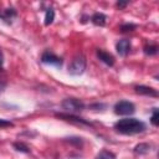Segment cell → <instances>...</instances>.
<instances>
[{"mask_svg":"<svg viewBox=\"0 0 159 159\" xmlns=\"http://www.w3.org/2000/svg\"><path fill=\"white\" fill-rule=\"evenodd\" d=\"M114 129L116 132L124 135H134L144 132L147 129V125L144 122L137 118H123L114 123Z\"/></svg>","mask_w":159,"mask_h":159,"instance_id":"cell-1","label":"cell"},{"mask_svg":"<svg viewBox=\"0 0 159 159\" xmlns=\"http://www.w3.org/2000/svg\"><path fill=\"white\" fill-rule=\"evenodd\" d=\"M86 67H87V61H86L84 55L83 53H77L72 58L71 63L68 65V73L72 75V76H80L84 72Z\"/></svg>","mask_w":159,"mask_h":159,"instance_id":"cell-2","label":"cell"},{"mask_svg":"<svg viewBox=\"0 0 159 159\" xmlns=\"http://www.w3.org/2000/svg\"><path fill=\"white\" fill-rule=\"evenodd\" d=\"M61 107L70 114H77L80 112H82L84 109V103L78 99V98H73V97H68L65 98L61 103Z\"/></svg>","mask_w":159,"mask_h":159,"instance_id":"cell-3","label":"cell"},{"mask_svg":"<svg viewBox=\"0 0 159 159\" xmlns=\"http://www.w3.org/2000/svg\"><path fill=\"white\" fill-rule=\"evenodd\" d=\"M135 112V106L125 99H122L114 104V113L117 116H130Z\"/></svg>","mask_w":159,"mask_h":159,"instance_id":"cell-4","label":"cell"},{"mask_svg":"<svg viewBox=\"0 0 159 159\" xmlns=\"http://www.w3.org/2000/svg\"><path fill=\"white\" fill-rule=\"evenodd\" d=\"M41 62L45 65H50V66H55L57 68H61L63 65V60L61 57H58L57 55H55L53 52L46 50L42 52L41 55Z\"/></svg>","mask_w":159,"mask_h":159,"instance_id":"cell-5","label":"cell"},{"mask_svg":"<svg viewBox=\"0 0 159 159\" xmlns=\"http://www.w3.org/2000/svg\"><path fill=\"white\" fill-rule=\"evenodd\" d=\"M56 117H58L60 119H63L66 122H71V123H75V124H80V125H87V127H92L93 124L81 117H77L75 114H70V113H57Z\"/></svg>","mask_w":159,"mask_h":159,"instance_id":"cell-6","label":"cell"},{"mask_svg":"<svg viewBox=\"0 0 159 159\" xmlns=\"http://www.w3.org/2000/svg\"><path fill=\"white\" fill-rule=\"evenodd\" d=\"M16 16H17V11L14 7H7V9H1L0 10V20H2L7 25H11L12 20Z\"/></svg>","mask_w":159,"mask_h":159,"instance_id":"cell-7","label":"cell"},{"mask_svg":"<svg viewBox=\"0 0 159 159\" xmlns=\"http://www.w3.org/2000/svg\"><path fill=\"white\" fill-rule=\"evenodd\" d=\"M130 48H132V43L128 39H122L116 43V50L119 56H123V57L127 56L130 52Z\"/></svg>","mask_w":159,"mask_h":159,"instance_id":"cell-8","label":"cell"},{"mask_svg":"<svg viewBox=\"0 0 159 159\" xmlns=\"http://www.w3.org/2000/svg\"><path fill=\"white\" fill-rule=\"evenodd\" d=\"M96 55H97L98 60H99L101 62H103L104 65H107V66H109V67L114 66L116 60H114V57H113L112 53H109V52H107V51H104V50H102V48H98V50L96 51Z\"/></svg>","mask_w":159,"mask_h":159,"instance_id":"cell-9","label":"cell"},{"mask_svg":"<svg viewBox=\"0 0 159 159\" xmlns=\"http://www.w3.org/2000/svg\"><path fill=\"white\" fill-rule=\"evenodd\" d=\"M135 93L138 94H143V96H149V97H158V91L154 89L153 87H148V86H135L134 87Z\"/></svg>","mask_w":159,"mask_h":159,"instance_id":"cell-10","label":"cell"},{"mask_svg":"<svg viewBox=\"0 0 159 159\" xmlns=\"http://www.w3.org/2000/svg\"><path fill=\"white\" fill-rule=\"evenodd\" d=\"M91 21L96 26H104L107 22V16L103 12H94L91 16Z\"/></svg>","mask_w":159,"mask_h":159,"instance_id":"cell-11","label":"cell"},{"mask_svg":"<svg viewBox=\"0 0 159 159\" xmlns=\"http://www.w3.org/2000/svg\"><path fill=\"white\" fill-rule=\"evenodd\" d=\"M150 144H148V143H139V144H137L135 147H134V149H133V152H134V154H137V155H145V154H148L149 152H150Z\"/></svg>","mask_w":159,"mask_h":159,"instance_id":"cell-12","label":"cell"},{"mask_svg":"<svg viewBox=\"0 0 159 159\" xmlns=\"http://www.w3.org/2000/svg\"><path fill=\"white\" fill-rule=\"evenodd\" d=\"M55 20V10L52 7H47L46 9V12H45V25L48 26L53 22Z\"/></svg>","mask_w":159,"mask_h":159,"instance_id":"cell-13","label":"cell"},{"mask_svg":"<svg viewBox=\"0 0 159 159\" xmlns=\"http://www.w3.org/2000/svg\"><path fill=\"white\" fill-rule=\"evenodd\" d=\"M12 147L17 150V152H21V153H30V147L27 144H25L24 142H15L12 144Z\"/></svg>","mask_w":159,"mask_h":159,"instance_id":"cell-14","label":"cell"},{"mask_svg":"<svg viewBox=\"0 0 159 159\" xmlns=\"http://www.w3.org/2000/svg\"><path fill=\"white\" fill-rule=\"evenodd\" d=\"M96 159H117V158H116V154L109 150H101L96 155Z\"/></svg>","mask_w":159,"mask_h":159,"instance_id":"cell-15","label":"cell"},{"mask_svg":"<svg viewBox=\"0 0 159 159\" xmlns=\"http://www.w3.org/2000/svg\"><path fill=\"white\" fill-rule=\"evenodd\" d=\"M137 29V25L135 24H132V22H127V24H122L119 26V31L120 32H132Z\"/></svg>","mask_w":159,"mask_h":159,"instance_id":"cell-16","label":"cell"},{"mask_svg":"<svg viewBox=\"0 0 159 159\" xmlns=\"http://www.w3.org/2000/svg\"><path fill=\"white\" fill-rule=\"evenodd\" d=\"M144 53L148 56H154L158 53V46L157 45H147L144 46Z\"/></svg>","mask_w":159,"mask_h":159,"instance_id":"cell-17","label":"cell"},{"mask_svg":"<svg viewBox=\"0 0 159 159\" xmlns=\"http://www.w3.org/2000/svg\"><path fill=\"white\" fill-rule=\"evenodd\" d=\"M150 123L154 127H158L159 125V111H158V108H153L152 117H150Z\"/></svg>","mask_w":159,"mask_h":159,"instance_id":"cell-18","label":"cell"},{"mask_svg":"<svg viewBox=\"0 0 159 159\" xmlns=\"http://www.w3.org/2000/svg\"><path fill=\"white\" fill-rule=\"evenodd\" d=\"M65 139H67V142H70V143H75L77 147H81L83 143L82 138H78V137H71V138H65Z\"/></svg>","mask_w":159,"mask_h":159,"instance_id":"cell-19","label":"cell"},{"mask_svg":"<svg viewBox=\"0 0 159 159\" xmlns=\"http://www.w3.org/2000/svg\"><path fill=\"white\" fill-rule=\"evenodd\" d=\"M12 125H14V123H12V122H10V120H7V119H2V118H0V128L12 127Z\"/></svg>","mask_w":159,"mask_h":159,"instance_id":"cell-20","label":"cell"},{"mask_svg":"<svg viewBox=\"0 0 159 159\" xmlns=\"http://www.w3.org/2000/svg\"><path fill=\"white\" fill-rule=\"evenodd\" d=\"M128 4H129V1H117V2H116V6H117L118 9H124Z\"/></svg>","mask_w":159,"mask_h":159,"instance_id":"cell-21","label":"cell"},{"mask_svg":"<svg viewBox=\"0 0 159 159\" xmlns=\"http://www.w3.org/2000/svg\"><path fill=\"white\" fill-rule=\"evenodd\" d=\"M4 70V55H2V51L0 50V71Z\"/></svg>","mask_w":159,"mask_h":159,"instance_id":"cell-22","label":"cell"},{"mask_svg":"<svg viewBox=\"0 0 159 159\" xmlns=\"http://www.w3.org/2000/svg\"><path fill=\"white\" fill-rule=\"evenodd\" d=\"M5 87H6V82H5V81H2V80H0V93L5 89Z\"/></svg>","mask_w":159,"mask_h":159,"instance_id":"cell-23","label":"cell"}]
</instances>
